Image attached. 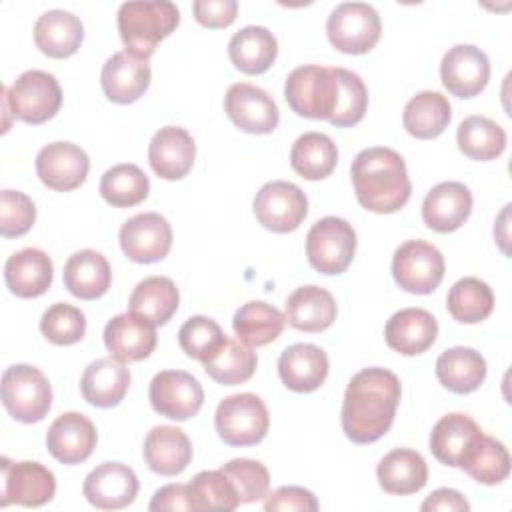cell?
I'll list each match as a JSON object with an SVG mask.
<instances>
[{"label": "cell", "mask_w": 512, "mask_h": 512, "mask_svg": "<svg viewBox=\"0 0 512 512\" xmlns=\"http://www.w3.org/2000/svg\"><path fill=\"white\" fill-rule=\"evenodd\" d=\"M120 248L132 262H158L166 258L172 248V228L158 212L136 214L120 228Z\"/></svg>", "instance_id": "5bb4252c"}, {"label": "cell", "mask_w": 512, "mask_h": 512, "mask_svg": "<svg viewBox=\"0 0 512 512\" xmlns=\"http://www.w3.org/2000/svg\"><path fill=\"white\" fill-rule=\"evenodd\" d=\"M452 108L444 94L424 90L412 96L402 114V124L406 132L420 140H430L440 136L450 124Z\"/></svg>", "instance_id": "8d00e7d4"}, {"label": "cell", "mask_w": 512, "mask_h": 512, "mask_svg": "<svg viewBox=\"0 0 512 512\" xmlns=\"http://www.w3.org/2000/svg\"><path fill=\"white\" fill-rule=\"evenodd\" d=\"M384 336L386 344L394 352L402 356H416L434 344L438 336V322L424 308H402L386 322Z\"/></svg>", "instance_id": "d4e9b609"}, {"label": "cell", "mask_w": 512, "mask_h": 512, "mask_svg": "<svg viewBox=\"0 0 512 512\" xmlns=\"http://www.w3.org/2000/svg\"><path fill=\"white\" fill-rule=\"evenodd\" d=\"M356 254V232L350 222L326 216L312 224L306 234V256L320 274H342Z\"/></svg>", "instance_id": "ba28073f"}, {"label": "cell", "mask_w": 512, "mask_h": 512, "mask_svg": "<svg viewBox=\"0 0 512 512\" xmlns=\"http://www.w3.org/2000/svg\"><path fill=\"white\" fill-rule=\"evenodd\" d=\"M128 388L130 370L112 356L90 362L80 380V392L84 400L98 408H112L120 404Z\"/></svg>", "instance_id": "f1b7e54d"}, {"label": "cell", "mask_w": 512, "mask_h": 512, "mask_svg": "<svg viewBox=\"0 0 512 512\" xmlns=\"http://www.w3.org/2000/svg\"><path fill=\"white\" fill-rule=\"evenodd\" d=\"M444 270L442 252L424 240H408L392 256V276L410 294L434 292L444 278Z\"/></svg>", "instance_id": "30bf717a"}, {"label": "cell", "mask_w": 512, "mask_h": 512, "mask_svg": "<svg viewBox=\"0 0 512 512\" xmlns=\"http://www.w3.org/2000/svg\"><path fill=\"white\" fill-rule=\"evenodd\" d=\"M254 214L266 230L286 234L304 222L308 214V198L296 184L272 180L256 192Z\"/></svg>", "instance_id": "8fae6325"}, {"label": "cell", "mask_w": 512, "mask_h": 512, "mask_svg": "<svg viewBox=\"0 0 512 512\" xmlns=\"http://www.w3.org/2000/svg\"><path fill=\"white\" fill-rule=\"evenodd\" d=\"M436 378L454 394H470L486 378V360L474 348H448L436 360Z\"/></svg>", "instance_id": "e575fe53"}, {"label": "cell", "mask_w": 512, "mask_h": 512, "mask_svg": "<svg viewBox=\"0 0 512 512\" xmlns=\"http://www.w3.org/2000/svg\"><path fill=\"white\" fill-rule=\"evenodd\" d=\"M2 466V492L0 506L20 504L28 508L42 506L50 502L56 494L54 474L40 462H10L0 460Z\"/></svg>", "instance_id": "7c38bea8"}, {"label": "cell", "mask_w": 512, "mask_h": 512, "mask_svg": "<svg viewBox=\"0 0 512 512\" xmlns=\"http://www.w3.org/2000/svg\"><path fill=\"white\" fill-rule=\"evenodd\" d=\"M14 118L26 124H42L56 116L62 106V90L54 74L44 70L22 72L12 86H2Z\"/></svg>", "instance_id": "8992f818"}, {"label": "cell", "mask_w": 512, "mask_h": 512, "mask_svg": "<svg viewBox=\"0 0 512 512\" xmlns=\"http://www.w3.org/2000/svg\"><path fill=\"white\" fill-rule=\"evenodd\" d=\"M194 18L204 28H226L236 20V0H196L192 4Z\"/></svg>", "instance_id": "f5cc1de1"}, {"label": "cell", "mask_w": 512, "mask_h": 512, "mask_svg": "<svg viewBox=\"0 0 512 512\" xmlns=\"http://www.w3.org/2000/svg\"><path fill=\"white\" fill-rule=\"evenodd\" d=\"M336 314L334 296L314 284L300 286L286 298V322L300 332H322L332 326Z\"/></svg>", "instance_id": "83f0119b"}, {"label": "cell", "mask_w": 512, "mask_h": 512, "mask_svg": "<svg viewBox=\"0 0 512 512\" xmlns=\"http://www.w3.org/2000/svg\"><path fill=\"white\" fill-rule=\"evenodd\" d=\"M278 40L264 26H244L232 34L228 56L236 70L256 76L264 74L276 60Z\"/></svg>", "instance_id": "d6a6232c"}, {"label": "cell", "mask_w": 512, "mask_h": 512, "mask_svg": "<svg viewBox=\"0 0 512 512\" xmlns=\"http://www.w3.org/2000/svg\"><path fill=\"white\" fill-rule=\"evenodd\" d=\"M338 78V104L328 120L336 128H348L358 124L368 108V90L362 78L346 68H334Z\"/></svg>", "instance_id": "f6af8a7d"}, {"label": "cell", "mask_w": 512, "mask_h": 512, "mask_svg": "<svg viewBox=\"0 0 512 512\" xmlns=\"http://www.w3.org/2000/svg\"><path fill=\"white\" fill-rule=\"evenodd\" d=\"M284 98L298 116L330 120L338 104L336 70L316 64L294 68L284 82Z\"/></svg>", "instance_id": "277c9868"}, {"label": "cell", "mask_w": 512, "mask_h": 512, "mask_svg": "<svg viewBox=\"0 0 512 512\" xmlns=\"http://www.w3.org/2000/svg\"><path fill=\"white\" fill-rule=\"evenodd\" d=\"M150 64L126 50L114 52L102 66L100 82L106 98L116 104L136 102L150 86Z\"/></svg>", "instance_id": "44dd1931"}, {"label": "cell", "mask_w": 512, "mask_h": 512, "mask_svg": "<svg viewBox=\"0 0 512 512\" xmlns=\"http://www.w3.org/2000/svg\"><path fill=\"white\" fill-rule=\"evenodd\" d=\"M40 332L56 346H72L86 334V316L72 304L56 302L42 314Z\"/></svg>", "instance_id": "bcb514c9"}, {"label": "cell", "mask_w": 512, "mask_h": 512, "mask_svg": "<svg viewBox=\"0 0 512 512\" xmlns=\"http://www.w3.org/2000/svg\"><path fill=\"white\" fill-rule=\"evenodd\" d=\"M472 212V192L462 182L436 184L422 202V220L434 232L458 230Z\"/></svg>", "instance_id": "603a6c76"}, {"label": "cell", "mask_w": 512, "mask_h": 512, "mask_svg": "<svg viewBox=\"0 0 512 512\" xmlns=\"http://www.w3.org/2000/svg\"><path fill=\"white\" fill-rule=\"evenodd\" d=\"M226 334L218 326L216 320L208 316H192L188 318L182 328L178 330V344L180 348L200 362L212 358L220 346L226 342Z\"/></svg>", "instance_id": "c3c4849f"}, {"label": "cell", "mask_w": 512, "mask_h": 512, "mask_svg": "<svg viewBox=\"0 0 512 512\" xmlns=\"http://www.w3.org/2000/svg\"><path fill=\"white\" fill-rule=\"evenodd\" d=\"M220 470L232 482L240 504H250L266 498L270 488V474L262 462L250 458H234L226 462Z\"/></svg>", "instance_id": "681fc988"}, {"label": "cell", "mask_w": 512, "mask_h": 512, "mask_svg": "<svg viewBox=\"0 0 512 512\" xmlns=\"http://www.w3.org/2000/svg\"><path fill=\"white\" fill-rule=\"evenodd\" d=\"M480 434L482 428L470 416L452 412L442 416L432 428L430 450L438 462L458 468L464 454Z\"/></svg>", "instance_id": "836d02e7"}, {"label": "cell", "mask_w": 512, "mask_h": 512, "mask_svg": "<svg viewBox=\"0 0 512 512\" xmlns=\"http://www.w3.org/2000/svg\"><path fill=\"white\" fill-rule=\"evenodd\" d=\"M90 170L88 154L72 142L46 144L36 156V174L44 186L56 192L78 188Z\"/></svg>", "instance_id": "e0dca14e"}, {"label": "cell", "mask_w": 512, "mask_h": 512, "mask_svg": "<svg viewBox=\"0 0 512 512\" xmlns=\"http://www.w3.org/2000/svg\"><path fill=\"white\" fill-rule=\"evenodd\" d=\"M196 510H236L238 494L222 470L198 472L188 484Z\"/></svg>", "instance_id": "7dc6e473"}, {"label": "cell", "mask_w": 512, "mask_h": 512, "mask_svg": "<svg viewBox=\"0 0 512 512\" xmlns=\"http://www.w3.org/2000/svg\"><path fill=\"white\" fill-rule=\"evenodd\" d=\"M376 476L384 492L408 496L426 486L428 466L422 454H418L416 450L394 448L378 462Z\"/></svg>", "instance_id": "4dcf8cb0"}, {"label": "cell", "mask_w": 512, "mask_h": 512, "mask_svg": "<svg viewBox=\"0 0 512 512\" xmlns=\"http://www.w3.org/2000/svg\"><path fill=\"white\" fill-rule=\"evenodd\" d=\"M218 436L228 446H252L264 440L270 416L260 396L242 392L224 398L214 414Z\"/></svg>", "instance_id": "52a82bcc"}, {"label": "cell", "mask_w": 512, "mask_h": 512, "mask_svg": "<svg viewBox=\"0 0 512 512\" xmlns=\"http://www.w3.org/2000/svg\"><path fill=\"white\" fill-rule=\"evenodd\" d=\"M338 162L334 140L322 132H306L296 138L290 150V164L306 180H322L332 174Z\"/></svg>", "instance_id": "f35d334b"}, {"label": "cell", "mask_w": 512, "mask_h": 512, "mask_svg": "<svg viewBox=\"0 0 512 512\" xmlns=\"http://www.w3.org/2000/svg\"><path fill=\"white\" fill-rule=\"evenodd\" d=\"M2 404L18 422H40L52 406V386L46 374L30 364L6 368L2 374Z\"/></svg>", "instance_id": "5b68a950"}, {"label": "cell", "mask_w": 512, "mask_h": 512, "mask_svg": "<svg viewBox=\"0 0 512 512\" xmlns=\"http://www.w3.org/2000/svg\"><path fill=\"white\" fill-rule=\"evenodd\" d=\"M196 144L188 130L180 126L160 128L148 146V162L158 178L180 180L194 164Z\"/></svg>", "instance_id": "7402d4cb"}, {"label": "cell", "mask_w": 512, "mask_h": 512, "mask_svg": "<svg viewBox=\"0 0 512 512\" xmlns=\"http://www.w3.org/2000/svg\"><path fill=\"white\" fill-rule=\"evenodd\" d=\"M152 408L170 420H190L204 404L200 382L184 370H162L150 382Z\"/></svg>", "instance_id": "4fadbf2b"}, {"label": "cell", "mask_w": 512, "mask_h": 512, "mask_svg": "<svg viewBox=\"0 0 512 512\" xmlns=\"http://www.w3.org/2000/svg\"><path fill=\"white\" fill-rule=\"evenodd\" d=\"M458 148L464 156L480 162L498 158L506 148V132L500 124L486 116H468L456 132Z\"/></svg>", "instance_id": "60d3db41"}, {"label": "cell", "mask_w": 512, "mask_h": 512, "mask_svg": "<svg viewBox=\"0 0 512 512\" xmlns=\"http://www.w3.org/2000/svg\"><path fill=\"white\" fill-rule=\"evenodd\" d=\"M144 460L160 476H178L192 460V442L176 426H154L144 440Z\"/></svg>", "instance_id": "4316f807"}, {"label": "cell", "mask_w": 512, "mask_h": 512, "mask_svg": "<svg viewBox=\"0 0 512 512\" xmlns=\"http://www.w3.org/2000/svg\"><path fill=\"white\" fill-rule=\"evenodd\" d=\"M400 380L386 368L356 372L344 392L342 430L354 444H372L392 426L400 402Z\"/></svg>", "instance_id": "6da1fadb"}, {"label": "cell", "mask_w": 512, "mask_h": 512, "mask_svg": "<svg viewBox=\"0 0 512 512\" xmlns=\"http://www.w3.org/2000/svg\"><path fill=\"white\" fill-rule=\"evenodd\" d=\"M224 110L228 118L248 134H270L280 120L272 96L248 82H236L226 90Z\"/></svg>", "instance_id": "2e32d148"}, {"label": "cell", "mask_w": 512, "mask_h": 512, "mask_svg": "<svg viewBox=\"0 0 512 512\" xmlns=\"http://www.w3.org/2000/svg\"><path fill=\"white\" fill-rule=\"evenodd\" d=\"M326 34L336 50L344 54H366L380 40L382 22L374 6L366 2H342L330 12Z\"/></svg>", "instance_id": "9c48e42d"}, {"label": "cell", "mask_w": 512, "mask_h": 512, "mask_svg": "<svg viewBox=\"0 0 512 512\" xmlns=\"http://www.w3.org/2000/svg\"><path fill=\"white\" fill-rule=\"evenodd\" d=\"M84 40V26L68 10H48L34 24V42L50 58H68L76 54Z\"/></svg>", "instance_id": "1f68e13d"}, {"label": "cell", "mask_w": 512, "mask_h": 512, "mask_svg": "<svg viewBox=\"0 0 512 512\" xmlns=\"http://www.w3.org/2000/svg\"><path fill=\"white\" fill-rule=\"evenodd\" d=\"M320 508L316 496L302 486H280L274 492L266 494L264 510H296V512H316Z\"/></svg>", "instance_id": "816d5d0a"}, {"label": "cell", "mask_w": 512, "mask_h": 512, "mask_svg": "<svg viewBox=\"0 0 512 512\" xmlns=\"http://www.w3.org/2000/svg\"><path fill=\"white\" fill-rule=\"evenodd\" d=\"M328 356L314 344H292L278 358V376L292 392H314L328 376Z\"/></svg>", "instance_id": "cb8c5ba5"}, {"label": "cell", "mask_w": 512, "mask_h": 512, "mask_svg": "<svg viewBox=\"0 0 512 512\" xmlns=\"http://www.w3.org/2000/svg\"><path fill=\"white\" fill-rule=\"evenodd\" d=\"M446 306L454 320L462 324H478L492 314L494 292L484 280L466 276L452 284L446 296Z\"/></svg>", "instance_id": "b9f144b4"}, {"label": "cell", "mask_w": 512, "mask_h": 512, "mask_svg": "<svg viewBox=\"0 0 512 512\" xmlns=\"http://www.w3.org/2000/svg\"><path fill=\"white\" fill-rule=\"evenodd\" d=\"M150 510H196L188 484H168L154 492Z\"/></svg>", "instance_id": "db71d44e"}, {"label": "cell", "mask_w": 512, "mask_h": 512, "mask_svg": "<svg viewBox=\"0 0 512 512\" xmlns=\"http://www.w3.org/2000/svg\"><path fill=\"white\" fill-rule=\"evenodd\" d=\"M148 176L136 164H116L102 174L100 194L114 208H130L146 200Z\"/></svg>", "instance_id": "ee69618b"}, {"label": "cell", "mask_w": 512, "mask_h": 512, "mask_svg": "<svg viewBox=\"0 0 512 512\" xmlns=\"http://www.w3.org/2000/svg\"><path fill=\"white\" fill-rule=\"evenodd\" d=\"M138 476L122 462H104L84 480L82 492L98 510H120L134 502L138 494Z\"/></svg>", "instance_id": "ac0fdd59"}, {"label": "cell", "mask_w": 512, "mask_h": 512, "mask_svg": "<svg viewBox=\"0 0 512 512\" xmlns=\"http://www.w3.org/2000/svg\"><path fill=\"white\" fill-rule=\"evenodd\" d=\"M284 326L286 316L278 308L262 300H250L242 304L232 318L234 334L250 348L274 342L282 334Z\"/></svg>", "instance_id": "d590c367"}, {"label": "cell", "mask_w": 512, "mask_h": 512, "mask_svg": "<svg viewBox=\"0 0 512 512\" xmlns=\"http://www.w3.org/2000/svg\"><path fill=\"white\" fill-rule=\"evenodd\" d=\"M356 200L376 214L398 212L412 194L404 158L384 146L364 148L350 166Z\"/></svg>", "instance_id": "7a4b0ae2"}, {"label": "cell", "mask_w": 512, "mask_h": 512, "mask_svg": "<svg viewBox=\"0 0 512 512\" xmlns=\"http://www.w3.org/2000/svg\"><path fill=\"white\" fill-rule=\"evenodd\" d=\"M156 340V326L134 312L114 316L104 328V344L110 356L122 364L148 358Z\"/></svg>", "instance_id": "d6986e66"}, {"label": "cell", "mask_w": 512, "mask_h": 512, "mask_svg": "<svg viewBox=\"0 0 512 512\" xmlns=\"http://www.w3.org/2000/svg\"><path fill=\"white\" fill-rule=\"evenodd\" d=\"M96 442V426L80 412L60 414L46 432L48 452L62 464H80L88 460Z\"/></svg>", "instance_id": "ffe728a7"}, {"label": "cell", "mask_w": 512, "mask_h": 512, "mask_svg": "<svg viewBox=\"0 0 512 512\" xmlns=\"http://www.w3.org/2000/svg\"><path fill=\"white\" fill-rule=\"evenodd\" d=\"M180 24V12L174 2L148 0L124 2L118 8V32L126 52L148 60L156 46Z\"/></svg>", "instance_id": "3957f363"}, {"label": "cell", "mask_w": 512, "mask_h": 512, "mask_svg": "<svg viewBox=\"0 0 512 512\" xmlns=\"http://www.w3.org/2000/svg\"><path fill=\"white\" fill-rule=\"evenodd\" d=\"M64 286L80 300H96L104 296L112 282V270L104 254L96 250L74 252L64 264Z\"/></svg>", "instance_id": "f546056e"}, {"label": "cell", "mask_w": 512, "mask_h": 512, "mask_svg": "<svg viewBox=\"0 0 512 512\" xmlns=\"http://www.w3.org/2000/svg\"><path fill=\"white\" fill-rule=\"evenodd\" d=\"M180 294L166 276H148L136 284L130 294L128 310L150 320L154 326L166 324L178 310Z\"/></svg>", "instance_id": "74e56055"}, {"label": "cell", "mask_w": 512, "mask_h": 512, "mask_svg": "<svg viewBox=\"0 0 512 512\" xmlns=\"http://www.w3.org/2000/svg\"><path fill=\"white\" fill-rule=\"evenodd\" d=\"M36 220L34 202L20 190L0 192V234L4 238L24 236Z\"/></svg>", "instance_id": "f907efd6"}, {"label": "cell", "mask_w": 512, "mask_h": 512, "mask_svg": "<svg viewBox=\"0 0 512 512\" xmlns=\"http://www.w3.org/2000/svg\"><path fill=\"white\" fill-rule=\"evenodd\" d=\"M424 512H468V500L452 488H438L434 490L420 506Z\"/></svg>", "instance_id": "11a10c76"}, {"label": "cell", "mask_w": 512, "mask_h": 512, "mask_svg": "<svg viewBox=\"0 0 512 512\" xmlns=\"http://www.w3.org/2000/svg\"><path fill=\"white\" fill-rule=\"evenodd\" d=\"M476 482L494 486L508 478L510 474V454L508 448L484 432L474 440L470 450L464 454L460 466Z\"/></svg>", "instance_id": "ab89813d"}, {"label": "cell", "mask_w": 512, "mask_h": 512, "mask_svg": "<svg viewBox=\"0 0 512 512\" xmlns=\"http://www.w3.org/2000/svg\"><path fill=\"white\" fill-rule=\"evenodd\" d=\"M54 278L50 256L40 248H24L14 252L4 264V280L8 290L18 298L42 296Z\"/></svg>", "instance_id": "484cf974"}, {"label": "cell", "mask_w": 512, "mask_h": 512, "mask_svg": "<svg viewBox=\"0 0 512 512\" xmlns=\"http://www.w3.org/2000/svg\"><path fill=\"white\" fill-rule=\"evenodd\" d=\"M440 78L450 94L474 98L490 80V60L486 52L474 44H456L440 62Z\"/></svg>", "instance_id": "9a60e30c"}, {"label": "cell", "mask_w": 512, "mask_h": 512, "mask_svg": "<svg viewBox=\"0 0 512 512\" xmlns=\"http://www.w3.org/2000/svg\"><path fill=\"white\" fill-rule=\"evenodd\" d=\"M256 364V352H252L250 346L236 338H226L220 350L212 358L202 362L206 374L222 386H236L250 380Z\"/></svg>", "instance_id": "7bdbcfd3"}]
</instances>
